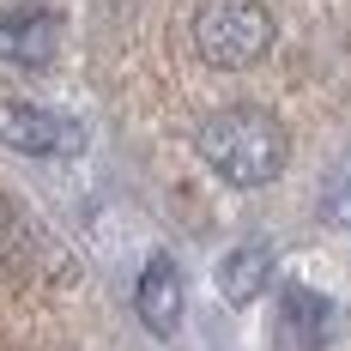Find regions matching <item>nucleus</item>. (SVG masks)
Here are the masks:
<instances>
[{
  "label": "nucleus",
  "instance_id": "f257e3e1",
  "mask_svg": "<svg viewBox=\"0 0 351 351\" xmlns=\"http://www.w3.org/2000/svg\"><path fill=\"white\" fill-rule=\"evenodd\" d=\"M200 158L224 176L230 188H267L291 158L285 128L267 109H218L200 128Z\"/></svg>",
  "mask_w": 351,
  "mask_h": 351
},
{
  "label": "nucleus",
  "instance_id": "f03ea898",
  "mask_svg": "<svg viewBox=\"0 0 351 351\" xmlns=\"http://www.w3.org/2000/svg\"><path fill=\"white\" fill-rule=\"evenodd\" d=\"M188 31H194V49L206 67L237 73V67H254L273 49V12L261 0H200Z\"/></svg>",
  "mask_w": 351,
  "mask_h": 351
},
{
  "label": "nucleus",
  "instance_id": "7ed1b4c3",
  "mask_svg": "<svg viewBox=\"0 0 351 351\" xmlns=\"http://www.w3.org/2000/svg\"><path fill=\"white\" fill-rule=\"evenodd\" d=\"M346 333V309L333 297H321L309 285H291L279 297V346L285 351H327Z\"/></svg>",
  "mask_w": 351,
  "mask_h": 351
},
{
  "label": "nucleus",
  "instance_id": "20e7f679",
  "mask_svg": "<svg viewBox=\"0 0 351 351\" xmlns=\"http://www.w3.org/2000/svg\"><path fill=\"white\" fill-rule=\"evenodd\" d=\"M134 309H140V321L158 333V339H170L176 327H182V273H176V261H152L140 273V291H134Z\"/></svg>",
  "mask_w": 351,
  "mask_h": 351
},
{
  "label": "nucleus",
  "instance_id": "39448f33",
  "mask_svg": "<svg viewBox=\"0 0 351 351\" xmlns=\"http://www.w3.org/2000/svg\"><path fill=\"white\" fill-rule=\"evenodd\" d=\"M73 134L61 128V115L25 104V97H0V145H19V152H61Z\"/></svg>",
  "mask_w": 351,
  "mask_h": 351
},
{
  "label": "nucleus",
  "instance_id": "423d86ee",
  "mask_svg": "<svg viewBox=\"0 0 351 351\" xmlns=\"http://www.w3.org/2000/svg\"><path fill=\"white\" fill-rule=\"evenodd\" d=\"M55 43H61V25L49 12H12V19H0V61L49 67L55 61Z\"/></svg>",
  "mask_w": 351,
  "mask_h": 351
},
{
  "label": "nucleus",
  "instance_id": "0eeeda50",
  "mask_svg": "<svg viewBox=\"0 0 351 351\" xmlns=\"http://www.w3.org/2000/svg\"><path fill=\"white\" fill-rule=\"evenodd\" d=\"M273 279V248L267 243H237L224 261H218V291L230 297V303H254L261 291Z\"/></svg>",
  "mask_w": 351,
  "mask_h": 351
},
{
  "label": "nucleus",
  "instance_id": "6e6552de",
  "mask_svg": "<svg viewBox=\"0 0 351 351\" xmlns=\"http://www.w3.org/2000/svg\"><path fill=\"white\" fill-rule=\"evenodd\" d=\"M12 261H19V224L0 212V273H12Z\"/></svg>",
  "mask_w": 351,
  "mask_h": 351
},
{
  "label": "nucleus",
  "instance_id": "1a4fd4ad",
  "mask_svg": "<svg viewBox=\"0 0 351 351\" xmlns=\"http://www.w3.org/2000/svg\"><path fill=\"white\" fill-rule=\"evenodd\" d=\"M327 224H351V182H339L327 194Z\"/></svg>",
  "mask_w": 351,
  "mask_h": 351
}]
</instances>
